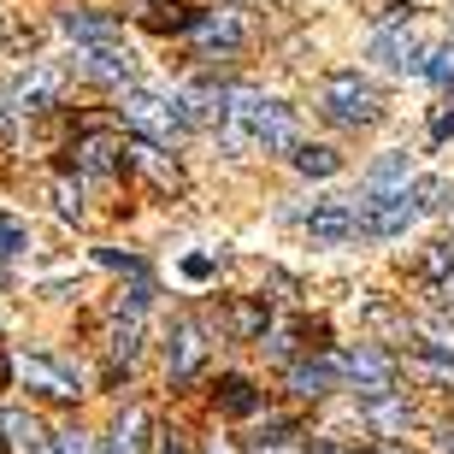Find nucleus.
Instances as JSON below:
<instances>
[{
  "mask_svg": "<svg viewBox=\"0 0 454 454\" xmlns=\"http://www.w3.org/2000/svg\"><path fill=\"white\" fill-rule=\"evenodd\" d=\"M325 118H337V124H348V130H360V124H378V113H384V95L360 77V71H331L325 77V95H319Z\"/></svg>",
  "mask_w": 454,
  "mask_h": 454,
  "instance_id": "nucleus-1",
  "label": "nucleus"
},
{
  "mask_svg": "<svg viewBox=\"0 0 454 454\" xmlns=\"http://www.w3.org/2000/svg\"><path fill=\"white\" fill-rule=\"evenodd\" d=\"M124 124H130L142 142H153V148H166V142H177V136L189 130L184 113H177V101L171 95H153V89H124Z\"/></svg>",
  "mask_w": 454,
  "mask_h": 454,
  "instance_id": "nucleus-2",
  "label": "nucleus"
},
{
  "mask_svg": "<svg viewBox=\"0 0 454 454\" xmlns=\"http://www.w3.org/2000/svg\"><path fill=\"white\" fill-rule=\"evenodd\" d=\"M354 224H360V236H378V242H389V236H407L413 224H419V207L402 195H366V201L354 207Z\"/></svg>",
  "mask_w": 454,
  "mask_h": 454,
  "instance_id": "nucleus-3",
  "label": "nucleus"
},
{
  "mask_svg": "<svg viewBox=\"0 0 454 454\" xmlns=\"http://www.w3.org/2000/svg\"><path fill=\"white\" fill-rule=\"evenodd\" d=\"M342 372L354 378V389L366 395V402H384L389 395V378H395V360H389L384 348H372V342H360V348L342 360Z\"/></svg>",
  "mask_w": 454,
  "mask_h": 454,
  "instance_id": "nucleus-4",
  "label": "nucleus"
},
{
  "mask_svg": "<svg viewBox=\"0 0 454 454\" xmlns=\"http://www.w3.org/2000/svg\"><path fill=\"white\" fill-rule=\"evenodd\" d=\"M254 148L260 153H295L301 148V124H295V106L289 101H271L260 106V130H254Z\"/></svg>",
  "mask_w": 454,
  "mask_h": 454,
  "instance_id": "nucleus-5",
  "label": "nucleus"
},
{
  "mask_svg": "<svg viewBox=\"0 0 454 454\" xmlns=\"http://www.w3.org/2000/svg\"><path fill=\"white\" fill-rule=\"evenodd\" d=\"M207 360V337H201V325L195 319H177L171 325V342H166V372H171V384H184V378H195Z\"/></svg>",
  "mask_w": 454,
  "mask_h": 454,
  "instance_id": "nucleus-6",
  "label": "nucleus"
},
{
  "mask_svg": "<svg viewBox=\"0 0 454 454\" xmlns=\"http://www.w3.org/2000/svg\"><path fill=\"white\" fill-rule=\"evenodd\" d=\"M372 59H378V66H389V71H425V59H431V53H425V42L413 30H378L372 35Z\"/></svg>",
  "mask_w": 454,
  "mask_h": 454,
  "instance_id": "nucleus-7",
  "label": "nucleus"
},
{
  "mask_svg": "<svg viewBox=\"0 0 454 454\" xmlns=\"http://www.w3.org/2000/svg\"><path fill=\"white\" fill-rule=\"evenodd\" d=\"M77 71L95 77V83H130L136 77V53L124 42H106V48H77Z\"/></svg>",
  "mask_w": 454,
  "mask_h": 454,
  "instance_id": "nucleus-8",
  "label": "nucleus"
},
{
  "mask_svg": "<svg viewBox=\"0 0 454 454\" xmlns=\"http://www.w3.org/2000/svg\"><path fill=\"white\" fill-rule=\"evenodd\" d=\"M18 372H24V384L48 389L53 402H71V395L83 389V378H77L66 360H48V354H24V360H18Z\"/></svg>",
  "mask_w": 454,
  "mask_h": 454,
  "instance_id": "nucleus-9",
  "label": "nucleus"
},
{
  "mask_svg": "<svg viewBox=\"0 0 454 454\" xmlns=\"http://www.w3.org/2000/svg\"><path fill=\"white\" fill-rule=\"evenodd\" d=\"M260 106H266L260 89H231V106H224V148H254Z\"/></svg>",
  "mask_w": 454,
  "mask_h": 454,
  "instance_id": "nucleus-10",
  "label": "nucleus"
},
{
  "mask_svg": "<svg viewBox=\"0 0 454 454\" xmlns=\"http://www.w3.org/2000/svg\"><path fill=\"white\" fill-rule=\"evenodd\" d=\"M301 224H307V236H313V242H325V248H331V242L360 236V224H354V201H319Z\"/></svg>",
  "mask_w": 454,
  "mask_h": 454,
  "instance_id": "nucleus-11",
  "label": "nucleus"
},
{
  "mask_svg": "<svg viewBox=\"0 0 454 454\" xmlns=\"http://www.w3.org/2000/svg\"><path fill=\"white\" fill-rule=\"evenodd\" d=\"M59 30L77 42V48H106V42H124L118 35V18H106V12H59Z\"/></svg>",
  "mask_w": 454,
  "mask_h": 454,
  "instance_id": "nucleus-12",
  "label": "nucleus"
},
{
  "mask_svg": "<svg viewBox=\"0 0 454 454\" xmlns=\"http://www.w3.org/2000/svg\"><path fill=\"white\" fill-rule=\"evenodd\" d=\"M189 35H195L207 53H236V48H242V18H236V12H201Z\"/></svg>",
  "mask_w": 454,
  "mask_h": 454,
  "instance_id": "nucleus-13",
  "label": "nucleus"
},
{
  "mask_svg": "<svg viewBox=\"0 0 454 454\" xmlns=\"http://www.w3.org/2000/svg\"><path fill=\"white\" fill-rule=\"evenodd\" d=\"M342 384V360H301V366L289 372V389H295V395H331V389Z\"/></svg>",
  "mask_w": 454,
  "mask_h": 454,
  "instance_id": "nucleus-14",
  "label": "nucleus"
},
{
  "mask_svg": "<svg viewBox=\"0 0 454 454\" xmlns=\"http://www.w3.org/2000/svg\"><path fill=\"white\" fill-rule=\"evenodd\" d=\"M118 153H124V148H118V136H106V130H89L83 142H77V166H83L89 177H106V171L118 166Z\"/></svg>",
  "mask_w": 454,
  "mask_h": 454,
  "instance_id": "nucleus-15",
  "label": "nucleus"
},
{
  "mask_svg": "<svg viewBox=\"0 0 454 454\" xmlns=\"http://www.w3.org/2000/svg\"><path fill=\"white\" fill-rule=\"evenodd\" d=\"M142 449H148V413L142 407H124L113 437H106V454H142Z\"/></svg>",
  "mask_w": 454,
  "mask_h": 454,
  "instance_id": "nucleus-16",
  "label": "nucleus"
},
{
  "mask_svg": "<svg viewBox=\"0 0 454 454\" xmlns=\"http://www.w3.org/2000/svg\"><path fill=\"white\" fill-rule=\"evenodd\" d=\"M53 89H59V77H53L48 66L18 71V77H12V106H24V113H30V106H48V101H53Z\"/></svg>",
  "mask_w": 454,
  "mask_h": 454,
  "instance_id": "nucleus-17",
  "label": "nucleus"
},
{
  "mask_svg": "<svg viewBox=\"0 0 454 454\" xmlns=\"http://www.w3.org/2000/svg\"><path fill=\"white\" fill-rule=\"evenodd\" d=\"M289 166L301 171V177H337V171H342V153L337 148H319V142H301V148L289 153Z\"/></svg>",
  "mask_w": 454,
  "mask_h": 454,
  "instance_id": "nucleus-18",
  "label": "nucleus"
},
{
  "mask_svg": "<svg viewBox=\"0 0 454 454\" xmlns=\"http://www.w3.org/2000/svg\"><path fill=\"white\" fill-rule=\"evenodd\" d=\"M130 153H136V166L148 171V177H153V184H160V189H184V171L171 166V160H166V153H160V148H153V142H136Z\"/></svg>",
  "mask_w": 454,
  "mask_h": 454,
  "instance_id": "nucleus-19",
  "label": "nucleus"
},
{
  "mask_svg": "<svg viewBox=\"0 0 454 454\" xmlns=\"http://www.w3.org/2000/svg\"><path fill=\"white\" fill-rule=\"evenodd\" d=\"M413 354H419V366L454 378V337H419V342H413Z\"/></svg>",
  "mask_w": 454,
  "mask_h": 454,
  "instance_id": "nucleus-20",
  "label": "nucleus"
},
{
  "mask_svg": "<svg viewBox=\"0 0 454 454\" xmlns=\"http://www.w3.org/2000/svg\"><path fill=\"white\" fill-rule=\"evenodd\" d=\"M407 201L419 207V219H425V213H437V207L449 201V177H413V184H407Z\"/></svg>",
  "mask_w": 454,
  "mask_h": 454,
  "instance_id": "nucleus-21",
  "label": "nucleus"
},
{
  "mask_svg": "<svg viewBox=\"0 0 454 454\" xmlns=\"http://www.w3.org/2000/svg\"><path fill=\"white\" fill-rule=\"evenodd\" d=\"M219 402H224V413L248 419L254 407H260V395H254V384H248V378H224V384H219Z\"/></svg>",
  "mask_w": 454,
  "mask_h": 454,
  "instance_id": "nucleus-22",
  "label": "nucleus"
},
{
  "mask_svg": "<svg viewBox=\"0 0 454 454\" xmlns=\"http://www.w3.org/2000/svg\"><path fill=\"white\" fill-rule=\"evenodd\" d=\"M419 266H425V278H431V284H449V278H454V242H431V248H425V260H419Z\"/></svg>",
  "mask_w": 454,
  "mask_h": 454,
  "instance_id": "nucleus-23",
  "label": "nucleus"
},
{
  "mask_svg": "<svg viewBox=\"0 0 454 454\" xmlns=\"http://www.w3.org/2000/svg\"><path fill=\"white\" fill-rule=\"evenodd\" d=\"M195 18H201V12H189V6H171V0H160V6L148 12V24H153V30H195Z\"/></svg>",
  "mask_w": 454,
  "mask_h": 454,
  "instance_id": "nucleus-24",
  "label": "nucleus"
},
{
  "mask_svg": "<svg viewBox=\"0 0 454 454\" xmlns=\"http://www.w3.org/2000/svg\"><path fill=\"white\" fill-rule=\"evenodd\" d=\"M24 248H30V231L0 213V260H12V254H24Z\"/></svg>",
  "mask_w": 454,
  "mask_h": 454,
  "instance_id": "nucleus-25",
  "label": "nucleus"
},
{
  "mask_svg": "<svg viewBox=\"0 0 454 454\" xmlns=\"http://www.w3.org/2000/svg\"><path fill=\"white\" fill-rule=\"evenodd\" d=\"M53 201H59V219H83V189H71V184H53Z\"/></svg>",
  "mask_w": 454,
  "mask_h": 454,
  "instance_id": "nucleus-26",
  "label": "nucleus"
},
{
  "mask_svg": "<svg viewBox=\"0 0 454 454\" xmlns=\"http://www.w3.org/2000/svg\"><path fill=\"white\" fill-rule=\"evenodd\" d=\"M189 278V284H207V278H213V271H219V260H213V254H184V266H177Z\"/></svg>",
  "mask_w": 454,
  "mask_h": 454,
  "instance_id": "nucleus-27",
  "label": "nucleus"
},
{
  "mask_svg": "<svg viewBox=\"0 0 454 454\" xmlns=\"http://www.w3.org/2000/svg\"><path fill=\"white\" fill-rule=\"evenodd\" d=\"M425 77H431V83H454V48L431 53V59H425Z\"/></svg>",
  "mask_w": 454,
  "mask_h": 454,
  "instance_id": "nucleus-28",
  "label": "nucleus"
},
{
  "mask_svg": "<svg viewBox=\"0 0 454 454\" xmlns=\"http://www.w3.org/2000/svg\"><path fill=\"white\" fill-rule=\"evenodd\" d=\"M53 454H95V442H89L83 431H59V442H53Z\"/></svg>",
  "mask_w": 454,
  "mask_h": 454,
  "instance_id": "nucleus-29",
  "label": "nucleus"
},
{
  "mask_svg": "<svg viewBox=\"0 0 454 454\" xmlns=\"http://www.w3.org/2000/svg\"><path fill=\"white\" fill-rule=\"evenodd\" d=\"M431 136H437V142H449V136H454V113H449V106L431 118Z\"/></svg>",
  "mask_w": 454,
  "mask_h": 454,
  "instance_id": "nucleus-30",
  "label": "nucleus"
},
{
  "mask_svg": "<svg viewBox=\"0 0 454 454\" xmlns=\"http://www.w3.org/2000/svg\"><path fill=\"white\" fill-rule=\"evenodd\" d=\"M160 454H189V449H184V437H166V442H160Z\"/></svg>",
  "mask_w": 454,
  "mask_h": 454,
  "instance_id": "nucleus-31",
  "label": "nucleus"
},
{
  "mask_svg": "<svg viewBox=\"0 0 454 454\" xmlns=\"http://www.w3.org/2000/svg\"><path fill=\"white\" fill-rule=\"evenodd\" d=\"M437 295H442V301H449V307H454V278H449V284H442V289H437Z\"/></svg>",
  "mask_w": 454,
  "mask_h": 454,
  "instance_id": "nucleus-32",
  "label": "nucleus"
},
{
  "mask_svg": "<svg viewBox=\"0 0 454 454\" xmlns=\"http://www.w3.org/2000/svg\"><path fill=\"white\" fill-rule=\"evenodd\" d=\"M313 454H342V449H337V442H319V449H313Z\"/></svg>",
  "mask_w": 454,
  "mask_h": 454,
  "instance_id": "nucleus-33",
  "label": "nucleus"
},
{
  "mask_svg": "<svg viewBox=\"0 0 454 454\" xmlns=\"http://www.w3.org/2000/svg\"><path fill=\"white\" fill-rule=\"evenodd\" d=\"M372 454H407V449H395V442H384V449H372Z\"/></svg>",
  "mask_w": 454,
  "mask_h": 454,
  "instance_id": "nucleus-34",
  "label": "nucleus"
},
{
  "mask_svg": "<svg viewBox=\"0 0 454 454\" xmlns=\"http://www.w3.org/2000/svg\"><path fill=\"white\" fill-rule=\"evenodd\" d=\"M213 454H231V449H224V442H219V449H213Z\"/></svg>",
  "mask_w": 454,
  "mask_h": 454,
  "instance_id": "nucleus-35",
  "label": "nucleus"
},
{
  "mask_svg": "<svg viewBox=\"0 0 454 454\" xmlns=\"http://www.w3.org/2000/svg\"><path fill=\"white\" fill-rule=\"evenodd\" d=\"M0 136H6V118H0Z\"/></svg>",
  "mask_w": 454,
  "mask_h": 454,
  "instance_id": "nucleus-36",
  "label": "nucleus"
},
{
  "mask_svg": "<svg viewBox=\"0 0 454 454\" xmlns=\"http://www.w3.org/2000/svg\"><path fill=\"white\" fill-rule=\"evenodd\" d=\"M271 454H284V449H271Z\"/></svg>",
  "mask_w": 454,
  "mask_h": 454,
  "instance_id": "nucleus-37",
  "label": "nucleus"
}]
</instances>
